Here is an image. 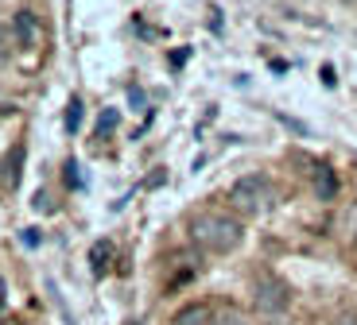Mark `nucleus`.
Returning a JSON list of instances; mask_svg holds the SVG:
<instances>
[{
	"instance_id": "6e6552de",
	"label": "nucleus",
	"mask_w": 357,
	"mask_h": 325,
	"mask_svg": "<svg viewBox=\"0 0 357 325\" xmlns=\"http://www.w3.org/2000/svg\"><path fill=\"white\" fill-rule=\"evenodd\" d=\"M78 124H82V101L70 97V105H66V132H78Z\"/></svg>"
},
{
	"instance_id": "ddd939ff",
	"label": "nucleus",
	"mask_w": 357,
	"mask_h": 325,
	"mask_svg": "<svg viewBox=\"0 0 357 325\" xmlns=\"http://www.w3.org/2000/svg\"><path fill=\"white\" fill-rule=\"evenodd\" d=\"M346 229H349V237L357 240V205H354V209L346 213Z\"/></svg>"
},
{
	"instance_id": "f8f14e48",
	"label": "nucleus",
	"mask_w": 357,
	"mask_h": 325,
	"mask_svg": "<svg viewBox=\"0 0 357 325\" xmlns=\"http://www.w3.org/2000/svg\"><path fill=\"white\" fill-rule=\"evenodd\" d=\"M66 186H74V190L82 186V178H78V163H74V159L66 163Z\"/></svg>"
},
{
	"instance_id": "9b49d317",
	"label": "nucleus",
	"mask_w": 357,
	"mask_h": 325,
	"mask_svg": "<svg viewBox=\"0 0 357 325\" xmlns=\"http://www.w3.org/2000/svg\"><path fill=\"white\" fill-rule=\"evenodd\" d=\"M218 325H249V322H245V314H237V310H225V314L218 317Z\"/></svg>"
},
{
	"instance_id": "f03ea898",
	"label": "nucleus",
	"mask_w": 357,
	"mask_h": 325,
	"mask_svg": "<svg viewBox=\"0 0 357 325\" xmlns=\"http://www.w3.org/2000/svg\"><path fill=\"white\" fill-rule=\"evenodd\" d=\"M229 205L237 213H245V217H260V213H268L272 205H276V182L268 175H245L233 182L229 190Z\"/></svg>"
},
{
	"instance_id": "4468645a",
	"label": "nucleus",
	"mask_w": 357,
	"mask_h": 325,
	"mask_svg": "<svg viewBox=\"0 0 357 325\" xmlns=\"http://www.w3.org/2000/svg\"><path fill=\"white\" fill-rule=\"evenodd\" d=\"M322 81H326V86H334V81H338V78H334V66H322Z\"/></svg>"
},
{
	"instance_id": "423d86ee",
	"label": "nucleus",
	"mask_w": 357,
	"mask_h": 325,
	"mask_svg": "<svg viewBox=\"0 0 357 325\" xmlns=\"http://www.w3.org/2000/svg\"><path fill=\"white\" fill-rule=\"evenodd\" d=\"M314 193H319L322 202H334V198H338V178H334L331 167H319V175H314Z\"/></svg>"
},
{
	"instance_id": "0eeeda50",
	"label": "nucleus",
	"mask_w": 357,
	"mask_h": 325,
	"mask_svg": "<svg viewBox=\"0 0 357 325\" xmlns=\"http://www.w3.org/2000/svg\"><path fill=\"white\" fill-rule=\"evenodd\" d=\"M109 255H113V244H109V240H93V248H89V264H93V271H105Z\"/></svg>"
},
{
	"instance_id": "9d476101",
	"label": "nucleus",
	"mask_w": 357,
	"mask_h": 325,
	"mask_svg": "<svg viewBox=\"0 0 357 325\" xmlns=\"http://www.w3.org/2000/svg\"><path fill=\"white\" fill-rule=\"evenodd\" d=\"M20 244H24V248H39V229H20Z\"/></svg>"
},
{
	"instance_id": "1a4fd4ad",
	"label": "nucleus",
	"mask_w": 357,
	"mask_h": 325,
	"mask_svg": "<svg viewBox=\"0 0 357 325\" xmlns=\"http://www.w3.org/2000/svg\"><path fill=\"white\" fill-rule=\"evenodd\" d=\"M116 120H121V113H116V109H105V113L98 116V136H109L116 128Z\"/></svg>"
},
{
	"instance_id": "7ed1b4c3",
	"label": "nucleus",
	"mask_w": 357,
	"mask_h": 325,
	"mask_svg": "<svg viewBox=\"0 0 357 325\" xmlns=\"http://www.w3.org/2000/svg\"><path fill=\"white\" fill-rule=\"evenodd\" d=\"M252 299H257L260 314L276 317V314H284V310L291 306V290H287L276 275H260V279L252 283Z\"/></svg>"
},
{
	"instance_id": "20e7f679",
	"label": "nucleus",
	"mask_w": 357,
	"mask_h": 325,
	"mask_svg": "<svg viewBox=\"0 0 357 325\" xmlns=\"http://www.w3.org/2000/svg\"><path fill=\"white\" fill-rule=\"evenodd\" d=\"M171 325H214V314H210L206 302H190V306H183L171 317Z\"/></svg>"
},
{
	"instance_id": "39448f33",
	"label": "nucleus",
	"mask_w": 357,
	"mask_h": 325,
	"mask_svg": "<svg viewBox=\"0 0 357 325\" xmlns=\"http://www.w3.org/2000/svg\"><path fill=\"white\" fill-rule=\"evenodd\" d=\"M36 35H39V19H36V12L20 8V12H16V39H20L24 47H31V43H36Z\"/></svg>"
},
{
	"instance_id": "f257e3e1",
	"label": "nucleus",
	"mask_w": 357,
	"mask_h": 325,
	"mask_svg": "<svg viewBox=\"0 0 357 325\" xmlns=\"http://www.w3.org/2000/svg\"><path fill=\"white\" fill-rule=\"evenodd\" d=\"M245 229L241 221L229 217V213H198L195 221H190V240H195L198 248H206V252H233V248L241 244Z\"/></svg>"
}]
</instances>
